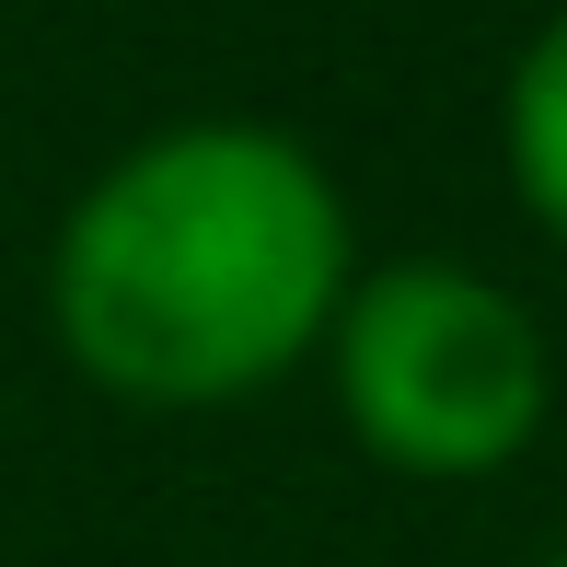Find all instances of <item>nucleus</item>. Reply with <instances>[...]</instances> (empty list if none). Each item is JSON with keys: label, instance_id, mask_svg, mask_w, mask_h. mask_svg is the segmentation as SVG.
<instances>
[{"label": "nucleus", "instance_id": "obj_1", "mask_svg": "<svg viewBox=\"0 0 567 567\" xmlns=\"http://www.w3.org/2000/svg\"><path fill=\"white\" fill-rule=\"evenodd\" d=\"M359 290V220L313 140L174 116L93 163L47 231V337L116 405H244L313 371Z\"/></svg>", "mask_w": 567, "mask_h": 567}, {"label": "nucleus", "instance_id": "obj_2", "mask_svg": "<svg viewBox=\"0 0 567 567\" xmlns=\"http://www.w3.org/2000/svg\"><path fill=\"white\" fill-rule=\"evenodd\" d=\"M337 429L382 475L417 486H486L509 475L556 417V337L509 278L463 255H382L359 267L337 337H324Z\"/></svg>", "mask_w": 567, "mask_h": 567}, {"label": "nucleus", "instance_id": "obj_3", "mask_svg": "<svg viewBox=\"0 0 567 567\" xmlns=\"http://www.w3.org/2000/svg\"><path fill=\"white\" fill-rule=\"evenodd\" d=\"M498 163H509L522 220L567 255V12L533 23L509 82H498Z\"/></svg>", "mask_w": 567, "mask_h": 567}, {"label": "nucleus", "instance_id": "obj_4", "mask_svg": "<svg viewBox=\"0 0 567 567\" xmlns=\"http://www.w3.org/2000/svg\"><path fill=\"white\" fill-rule=\"evenodd\" d=\"M545 567H567V533H556V545H545Z\"/></svg>", "mask_w": 567, "mask_h": 567}]
</instances>
